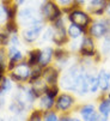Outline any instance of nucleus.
<instances>
[{
	"mask_svg": "<svg viewBox=\"0 0 110 121\" xmlns=\"http://www.w3.org/2000/svg\"><path fill=\"white\" fill-rule=\"evenodd\" d=\"M18 18H19V23L22 25H24L25 28L31 26L36 23L42 22L43 17L41 14V10L36 9V7H25L24 10H22L18 14Z\"/></svg>",
	"mask_w": 110,
	"mask_h": 121,
	"instance_id": "obj_1",
	"label": "nucleus"
},
{
	"mask_svg": "<svg viewBox=\"0 0 110 121\" xmlns=\"http://www.w3.org/2000/svg\"><path fill=\"white\" fill-rule=\"evenodd\" d=\"M80 73H81L80 66H78V65L72 66L69 70L62 76V78L60 80V86L65 90H72L73 91L74 90V86H76L77 78Z\"/></svg>",
	"mask_w": 110,
	"mask_h": 121,
	"instance_id": "obj_2",
	"label": "nucleus"
},
{
	"mask_svg": "<svg viewBox=\"0 0 110 121\" xmlns=\"http://www.w3.org/2000/svg\"><path fill=\"white\" fill-rule=\"evenodd\" d=\"M51 28H53V39H51V41L55 44L62 46L63 43H66L68 41V34H67V30L63 25V21L61 19V17L53 22Z\"/></svg>",
	"mask_w": 110,
	"mask_h": 121,
	"instance_id": "obj_3",
	"label": "nucleus"
},
{
	"mask_svg": "<svg viewBox=\"0 0 110 121\" xmlns=\"http://www.w3.org/2000/svg\"><path fill=\"white\" fill-rule=\"evenodd\" d=\"M68 19L71 21V23L80 26L84 32H86V28H87L89 24L91 23L90 16H89L86 12L81 11V10H73V11L68 14Z\"/></svg>",
	"mask_w": 110,
	"mask_h": 121,
	"instance_id": "obj_4",
	"label": "nucleus"
},
{
	"mask_svg": "<svg viewBox=\"0 0 110 121\" xmlns=\"http://www.w3.org/2000/svg\"><path fill=\"white\" fill-rule=\"evenodd\" d=\"M40 10H41L42 17H44V18H47L50 22L56 21L58 18L61 17V10L53 1H44V4L41 6Z\"/></svg>",
	"mask_w": 110,
	"mask_h": 121,
	"instance_id": "obj_5",
	"label": "nucleus"
},
{
	"mask_svg": "<svg viewBox=\"0 0 110 121\" xmlns=\"http://www.w3.org/2000/svg\"><path fill=\"white\" fill-rule=\"evenodd\" d=\"M30 74H31L30 65L28 62H22V64H18L14 66L10 77L14 82H24L30 78Z\"/></svg>",
	"mask_w": 110,
	"mask_h": 121,
	"instance_id": "obj_6",
	"label": "nucleus"
},
{
	"mask_svg": "<svg viewBox=\"0 0 110 121\" xmlns=\"http://www.w3.org/2000/svg\"><path fill=\"white\" fill-rule=\"evenodd\" d=\"M109 31H110L109 21H104V19L93 22L92 24L90 25V28H89V34L91 36L97 37V39L105 36Z\"/></svg>",
	"mask_w": 110,
	"mask_h": 121,
	"instance_id": "obj_7",
	"label": "nucleus"
},
{
	"mask_svg": "<svg viewBox=\"0 0 110 121\" xmlns=\"http://www.w3.org/2000/svg\"><path fill=\"white\" fill-rule=\"evenodd\" d=\"M43 28H44V25H43L42 22L36 23V24H34L31 26H28L23 31V39H24V41L28 42V43H31V42L36 41L40 37L41 32L43 31Z\"/></svg>",
	"mask_w": 110,
	"mask_h": 121,
	"instance_id": "obj_8",
	"label": "nucleus"
},
{
	"mask_svg": "<svg viewBox=\"0 0 110 121\" xmlns=\"http://www.w3.org/2000/svg\"><path fill=\"white\" fill-rule=\"evenodd\" d=\"M80 54L85 58H91L96 54L95 52V42L91 36H84L81 43H80Z\"/></svg>",
	"mask_w": 110,
	"mask_h": 121,
	"instance_id": "obj_9",
	"label": "nucleus"
},
{
	"mask_svg": "<svg viewBox=\"0 0 110 121\" xmlns=\"http://www.w3.org/2000/svg\"><path fill=\"white\" fill-rule=\"evenodd\" d=\"M73 91H76L77 94L79 95H84L86 94L89 90V80H87V74H85L83 71L78 76L77 78V82H76V86H74V90Z\"/></svg>",
	"mask_w": 110,
	"mask_h": 121,
	"instance_id": "obj_10",
	"label": "nucleus"
},
{
	"mask_svg": "<svg viewBox=\"0 0 110 121\" xmlns=\"http://www.w3.org/2000/svg\"><path fill=\"white\" fill-rule=\"evenodd\" d=\"M73 103H74V98H73L71 95L68 94H62L58 97L56 102H55V104H56V108L59 110H67L69 109L72 106H73Z\"/></svg>",
	"mask_w": 110,
	"mask_h": 121,
	"instance_id": "obj_11",
	"label": "nucleus"
},
{
	"mask_svg": "<svg viewBox=\"0 0 110 121\" xmlns=\"http://www.w3.org/2000/svg\"><path fill=\"white\" fill-rule=\"evenodd\" d=\"M106 4H108L106 0H91L90 4H89L87 10L92 13V14L101 16V14L105 11Z\"/></svg>",
	"mask_w": 110,
	"mask_h": 121,
	"instance_id": "obj_12",
	"label": "nucleus"
},
{
	"mask_svg": "<svg viewBox=\"0 0 110 121\" xmlns=\"http://www.w3.org/2000/svg\"><path fill=\"white\" fill-rule=\"evenodd\" d=\"M42 76H44L46 83L48 85H56L58 79H59V72L55 70L54 67H44Z\"/></svg>",
	"mask_w": 110,
	"mask_h": 121,
	"instance_id": "obj_13",
	"label": "nucleus"
},
{
	"mask_svg": "<svg viewBox=\"0 0 110 121\" xmlns=\"http://www.w3.org/2000/svg\"><path fill=\"white\" fill-rule=\"evenodd\" d=\"M53 55H54L53 48H50V47L43 48V50H41V53H40V61H38V65H40L41 67H43V68L47 67V66L50 64Z\"/></svg>",
	"mask_w": 110,
	"mask_h": 121,
	"instance_id": "obj_14",
	"label": "nucleus"
},
{
	"mask_svg": "<svg viewBox=\"0 0 110 121\" xmlns=\"http://www.w3.org/2000/svg\"><path fill=\"white\" fill-rule=\"evenodd\" d=\"M8 56H10V66H8V68L10 70H13L14 66H16V62L19 61L23 58V54L16 46H12L10 48V50H8Z\"/></svg>",
	"mask_w": 110,
	"mask_h": 121,
	"instance_id": "obj_15",
	"label": "nucleus"
},
{
	"mask_svg": "<svg viewBox=\"0 0 110 121\" xmlns=\"http://www.w3.org/2000/svg\"><path fill=\"white\" fill-rule=\"evenodd\" d=\"M80 115L83 116L84 121H95L97 113L95 112V107L92 104H86L80 108Z\"/></svg>",
	"mask_w": 110,
	"mask_h": 121,
	"instance_id": "obj_16",
	"label": "nucleus"
},
{
	"mask_svg": "<svg viewBox=\"0 0 110 121\" xmlns=\"http://www.w3.org/2000/svg\"><path fill=\"white\" fill-rule=\"evenodd\" d=\"M98 77V84H99V89L105 91L109 89V86H110V73L102 70L99 72V74L97 76Z\"/></svg>",
	"mask_w": 110,
	"mask_h": 121,
	"instance_id": "obj_17",
	"label": "nucleus"
},
{
	"mask_svg": "<svg viewBox=\"0 0 110 121\" xmlns=\"http://www.w3.org/2000/svg\"><path fill=\"white\" fill-rule=\"evenodd\" d=\"M83 32H84V31H83V29H81L80 26L73 24V23H71V25H69L68 29H67V34H68V36H69L72 40H77Z\"/></svg>",
	"mask_w": 110,
	"mask_h": 121,
	"instance_id": "obj_18",
	"label": "nucleus"
},
{
	"mask_svg": "<svg viewBox=\"0 0 110 121\" xmlns=\"http://www.w3.org/2000/svg\"><path fill=\"white\" fill-rule=\"evenodd\" d=\"M87 80H89V90L91 92H96L99 89L98 77L93 76V74H87Z\"/></svg>",
	"mask_w": 110,
	"mask_h": 121,
	"instance_id": "obj_19",
	"label": "nucleus"
},
{
	"mask_svg": "<svg viewBox=\"0 0 110 121\" xmlns=\"http://www.w3.org/2000/svg\"><path fill=\"white\" fill-rule=\"evenodd\" d=\"M54 104H55V101H54L53 97H50V96H48L46 94H44V96H41V102H40L41 108H43V109H50Z\"/></svg>",
	"mask_w": 110,
	"mask_h": 121,
	"instance_id": "obj_20",
	"label": "nucleus"
},
{
	"mask_svg": "<svg viewBox=\"0 0 110 121\" xmlns=\"http://www.w3.org/2000/svg\"><path fill=\"white\" fill-rule=\"evenodd\" d=\"M40 53L41 50L38 49H34L29 53V60H28V64L30 66H36L38 65V61H40Z\"/></svg>",
	"mask_w": 110,
	"mask_h": 121,
	"instance_id": "obj_21",
	"label": "nucleus"
},
{
	"mask_svg": "<svg viewBox=\"0 0 110 121\" xmlns=\"http://www.w3.org/2000/svg\"><path fill=\"white\" fill-rule=\"evenodd\" d=\"M54 56L56 58V60L60 64H62V65H65L67 62V60H68V53L66 50H62V49L54 50Z\"/></svg>",
	"mask_w": 110,
	"mask_h": 121,
	"instance_id": "obj_22",
	"label": "nucleus"
},
{
	"mask_svg": "<svg viewBox=\"0 0 110 121\" xmlns=\"http://www.w3.org/2000/svg\"><path fill=\"white\" fill-rule=\"evenodd\" d=\"M12 88V83L8 78L4 77L1 79V83H0V95H3V94H6L7 91H10Z\"/></svg>",
	"mask_w": 110,
	"mask_h": 121,
	"instance_id": "obj_23",
	"label": "nucleus"
},
{
	"mask_svg": "<svg viewBox=\"0 0 110 121\" xmlns=\"http://www.w3.org/2000/svg\"><path fill=\"white\" fill-rule=\"evenodd\" d=\"M99 113L104 114V115H110V99H103L101 102V104L98 107Z\"/></svg>",
	"mask_w": 110,
	"mask_h": 121,
	"instance_id": "obj_24",
	"label": "nucleus"
},
{
	"mask_svg": "<svg viewBox=\"0 0 110 121\" xmlns=\"http://www.w3.org/2000/svg\"><path fill=\"white\" fill-rule=\"evenodd\" d=\"M58 92H59V89L56 88V85H48L44 94L50 96V97H53V98H55L58 96Z\"/></svg>",
	"mask_w": 110,
	"mask_h": 121,
	"instance_id": "obj_25",
	"label": "nucleus"
},
{
	"mask_svg": "<svg viewBox=\"0 0 110 121\" xmlns=\"http://www.w3.org/2000/svg\"><path fill=\"white\" fill-rule=\"evenodd\" d=\"M6 30L7 32H11V34H16L18 28H17V24L14 23L13 19H8L7 23H6Z\"/></svg>",
	"mask_w": 110,
	"mask_h": 121,
	"instance_id": "obj_26",
	"label": "nucleus"
},
{
	"mask_svg": "<svg viewBox=\"0 0 110 121\" xmlns=\"http://www.w3.org/2000/svg\"><path fill=\"white\" fill-rule=\"evenodd\" d=\"M102 52L104 55H110V37H106L102 46Z\"/></svg>",
	"mask_w": 110,
	"mask_h": 121,
	"instance_id": "obj_27",
	"label": "nucleus"
},
{
	"mask_svg": "<svg viewBox=\"0 0 110 121\" xmlns=\"http://www.w3.org/2000/svg\"><path fill=\"white\" fill-rule=\"evenodd\" d=\"M29 121H42V112H40V110H35V112L31 114Z\"/></svg>",
	"mask_w": 110,
	"mask_h": 121,
	"instance_id": "obj_28",
	"label": "nucleus"
},
{
	"mask_svg": "<svg viewBox=\"0 0 110 121\" xmlns=\"http://www.w3.org/2000/svg\"><path fill=\"white\" fill-rule=\"evenodd\" d=\"M44 121H60V120H59L58 115L55 114V113L49 112V113H47V114L44 115Z\"/></svg>",
	"mask_w": 110,
	"mask_h": 121,
	"instance_id": "obj_29",
	"label": "nucleus"
},
{
	"mask_svg": "<svg viewBox=\"0 0 110 121\" xmlns=\"http://www.w3.org/2000/svg\"><path fill=\"white\" fill-rule=\"evenodd\" d=\"M10 41V36L5 32H0V44L1 46H6Z\"/></svg>",
	"mask_w": 110,
	"mask_h": 121,
	"instance_id": "obj_30",
	"label": "nucleus"
},
{
	"mask_svg": "<svg viewBox=\"0 0 110 121\" xmlns=\"http://www.w3.org/2000/svg\"><path fill=\"white\" fill-rule=\"evenodd\" d=\"M53 39V28H48L43 34V41H51Z\"/></svg>",
	"mask_w": 110,
	"mask_h": 121,
	"instance_id": "obj_31",
	"label": "nucleus"
},
{
	"mask_svg": "<svg viewBox=\"0 0 110 121\" xmlns=\"http://www.w3.org/2000/svg\"><path fill=\"white\" fill-rule=\"evenodd\" d=\"M5 18H7V16H6V9H5V6L0 5V21H4Z\"/></svg>",
	"mask_w": 110,
	"mask_h": 121,
	"instance_id": "obj_32",
	"label": "nucleus"
},
{
	"mask_svg": "<svg viewBox=\"0 0 110 121\" xmlns=\"http://www.w3.org/2000/svg\"><path fill=\"white\" fill-rule=\"evenodd\" d=\"M95 121H108V115H104V114L99 113V114L96 115Z\"/></svg>",
	"mask_w": 110,
	"mask_h": 121,
	"instance_id": "obj_33",
	"label": "nucleus"
},
{
	"mask_svg": "<svg viewBox=\"0 0 110 121\" xmlns=\"http://www.w3.org/2000/svg\"><path fill=\"white\" fill-rule=\"evenodd\" d=\"M10 41H11V43H12L13 46H16V47L19 46V40H18V37H17L16 34H14V35H12V37L10 39Z\"/></svg>",
	"mask_w": 110,
	"mask_h": 121,
	"instance_id": "obj_34",
	"label": "nucleus"
},
{
	"mask_svg": "<svg viewBox=\"0 0 110 121\" xmlns=\"http://www.w3.org/2000/svg\"><path fill=\"white\" fill-rule=\"evenodd\" d=\"M74 0H58V3L60 4V5H62V6H67V5H69L71 3H73Z\"/></svg>",
	"mask_w": 110,
	"mask_h": 121,
	"instance_id": "obj_35",
	"label": "nucleus"
},
{
	"mask_svg": "<svg viewBox=\"0 0 110 121\" xmlns=\"http://www.w3.org/2000/svg\"><path fill=\"white\" fill-rule=\"evenodd\" d=\"M28 0H16V4L17 5H24Z\"/></svg>",
	"mask_w": 110,
	"mask_h": 121,
	"instance_id": "obj_36",
	"label": "nucleus"
},
{
	"mask_svg": "<svg viewBox=\"0 0 110 121\" xmlns=\"http://www.w3.org/2000/svg\"><path fill=\"white\" fill-rule=\"evenodd\" d=\"M74 3H76L77 5H81V4L85 3V0H74Z\"/></svg>",
	"mask_w": 110,
	"mask_h": 121,
	"instance_id": "obj_37",
	"label": "nucleus"
},
{
	"mask_svg": "<svg viewBox=\"0 0 110 121\" xmlns=\"http://www.w3.org/2000/svg\"><path fill=\"white\" fill-rule=\"evenodd\" d=\"M60 121H72V119H69L68 116H65V117H62Z\"/></svg>",
	"mask_w": 110,
	"mask_h": 121,
	"instance_id": "obj_38",
	"label": "nucleus"
},
{
	"mask_svg": "<svg viewBox=\"0 0 110 121\" xmlns=\"http://www.w3.org/2000/svg\"><path fill=\"white\" fill-rule=\"evenodd\" d=\"M4 106V98L1 97V95H0V107Z\"/></svg>",
	"mask_w": 110,
	"mask_h": 121,
	"instance_id": "obj_39",
	"label": "nucleus"
},
{
	"mask_svg": "<svg viewBox=\"0 0 110 121\" xmlns=\"http://www.w3.org/2000/svg\"><path fill=\"white\" fill-rule=\"evenodd\" d=\"M72 121H79V120H72Z\"/></svg>",
	"mask_w": 110,
	"mask_h": 121,
	"instance_id": "obj_40",
	"label": "nucleus"
},
{
	"mask_svg": "<svg viewBox=\"0 0 110 121\" xmlns=\"http://www.w3.org/2000/svg\"><path fill=\"white\" fill-rule=\"evenodd\" d=\"M106 1H108V3H109V1H110V0H106Z\"/></svg>",
	"mask_w": 110,
	"mask_h": 121,
	"instance_id": "obj_41",
	"label": "nucleus"
},
{
	"mask_svg": "<svg viewBox=\"0 0 110 121\" xmlns=\"http://www.w3.org/2000/svg\"><path fill=\"white\" fill-rule=\"evenodd\" d=\"M90 1H91V0H90Z\"/></svg>",
	"mask_w": 110,
	"mask_h": 121,
	"instance_id": "obj_42",
	"label": "nucleus"
}]
</instances>
